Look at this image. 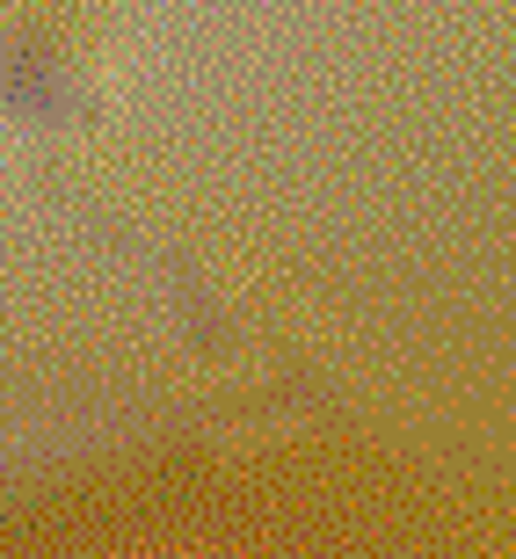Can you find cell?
I'll return each instance as SVG.
<instances>
[{
	"label": "cell",
	"mask_w": 516,
	"mask_h": 559,
	"mask_svg": "<svg viewBox=\"0 0 516 559\" xmlns=\"http://www.w3.org/2000/svg\"><path fill=\"white\" fill-rule=\"evenodd\" d=\"M0 109L44 131H103L117 117L109 0H0Z\"/></svg>",
	"instance_id": "cell-1"
}]
</instances>
